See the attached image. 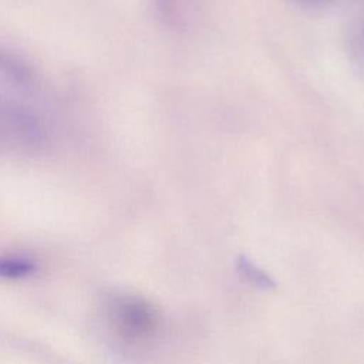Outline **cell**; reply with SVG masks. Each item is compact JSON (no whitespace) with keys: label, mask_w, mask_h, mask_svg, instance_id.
<instances>
[{"label":"cell","mask_w":364,"mask_h":364,"mask_svg":"<svg viewBox=\"0 0 364 364\" xmlns=\"http://www.w3.org/2000/svg\"><path fill=\"white\" fill-rule=\"evenodd\" d=\"M43 94L33 71L0 50V146L33 149L44 141Z\"/></svg>","instance_id":"1"},{"label":"cell","mask_w":364,"mask_h":364,"mask_svg":"<svg viewBox=\"0 0 364 364\" xmlns=\"http://www.w3.org/2000/svg\"><path fill=\"white\" fill-rule=\"evenodd\" d=\"M111 317L117 331L132 343L151 338L159 326L156 310L145 300L134 296L115 299L111 306Z\"/></svg>","instance_id":"2"},{"label":"cell","mask_w":364,"mask_h":364,"mask_svg":"<svg viewBox=\"0 0 364 364\" xmlns=\"http://www.w3.org/2000/svg\"><path fill=\"white\" fill-rule=\"evenodd\" d=\"M300 1H306V3H327V1H333V0H300Z\"/></svg>","instance_id":"3"}]
</instances>
